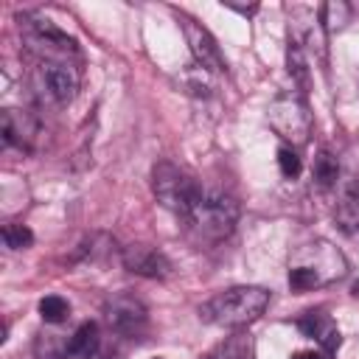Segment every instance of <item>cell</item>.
<instances>
[{"mask_svg": "<svg viewBox=\"0 0 359 359\" xmlns=\"http://www.w3.org/2000/svg\"><path fill=\"white\" fill-rule=\"evenodd\" d=\"M348 261L345 255L323 238L300 244L289 258V286L292 292H311L345 278Z\"/></svg>", "mask_w": 359, "mask_h": 359, "instance_id": "obj_1", "label": "cell"}, {"mask_svg": "<svg viewBox=\"0 0 359 359\" xmlns=\"http://www.w3.org/2000/svg\"><path fill=\"white\" fill-rule=\"evenodd\" d=\"M182 222L199 241H208V244L222 241L233 233V227L238 222V202L224 188L199 185V194L191 202Z\"/></svg>", "mask_w": 359, "mask_h": 359, "instance_id": "obj_2", "label": "cell"}, {"mask_svg": "<svg viewBox=\"0 0 359 359\" xmlns=\"http://www.w3.org/2000/svg\"><path fill=\"white\" fill-rule=\"evenodd\" d=\"M269 289L264 286H230L199 306V317L222 328H247L269 306Z\"/></svg>", "mask_w": 359, "mask_h": 359, "instance_id": "obj_3", "label": "cell"}, {"mask_svg": "<svg viewBox=\"0 0 359 359\" xmlns=\"http://www.w3.org/2000/svg\"><path fill=\"white\" fill-rule=\"evenodd\" d=\"M266 121H269V129L283 140V146H292V149L306 146L314 129L309 104L300 90L278 93L266 107Z\"/></svg>", "mask_w": 359, "mask_h": 359, "instance_id": "obj_4", "label": "cell"}, {"mask_svg": "<svg viewBox=\"0 0 359 359\" xmlns=\"http://www.w3.org/2000/svg\"><path fill=\"white\" fill-rule=\"evenodd\" d=\"M199 185H202V182H196L188 171H182L180 165H174V163H168V160H163V163H157V165L151 168V194H154V199H157L165 210H171L177 219H182V216L188 213L191 202H194L196 194H199Z\"/></svg>", "mask_w": 359, "mask_h": 359, "instance_id": "obj_5", "label": "cell"}, {"mask_svg": "<svg viewBox=\"0 0 359 359\" xmlns=\"http://www.w3.org/2000/svg\"><path fill=\"white\" fill-rule=\"evenodd\" d=\"M20 31L28 50H34L42 62H67V56L79 50L76 39H70L62 28H56L50 20H42L36 14H22Z\"/></svg>", "mask_w": 359, "mask_h": 359, "instance_id": "obj_6", "label": "cell"}, {"mask_svg": "<svg viewBox=\"0 0 359 359\" xmlns=\"http://www.w3.org/2000/svg\"><path fill=\"white\" fill-rule=\"evenodd\" d=\"M177 20L182 25V34H185V42H188V50H191L196 67H202L208 73H227V59L216 42V36L188 14H180Z\"/></svg>", "mask_w": 359, "mask_h": 359, "instance_id": "obj_7", "label": "cell"}, {"mask_svg": "<svg viewBox=\"0 0 359 359\" xmlns=\"http://www.w3.org/2000/svg\"><path fill=\"white\" fill-rule=\"evenodd\" d=\"M104 320L107 325L115 331V334H123V337H135L146 328L149 323V311L143 306V300H137L135 294L129 292H121L115 297H109L104 303Z\"/></svg>", "mask_w": 359, "mask_h": 359, "instance_id": "obj_8", "label": "cell"}, {"mask_svg": "<svg viewBox=\"0 0 359 359\" xmlns=\"http://www.w3.org/2000/svg\"><path fill=\"white\" fill-rule=\"evenodd\" d=\"M289 39L300 45L309 62L314 59L317 65H325V28H323L320 11L314 14V11L297 8L289 20Z\"/></svg>", "mask_w": 359, "mask_h": 359, "instance_id": "obj_9", "label": "cell"}, {"mask_svg": "<svg viewBox=\"0 0 359 359\" xmlns=\"http://www.w3.org/2000/svg\"><path fill=\"white\" fill-rule=\"evenodd\" d=\"M36 81H39V90L50 101L70 104L76 98V93H79L81 76H79V70L70 62H39Z\"/></svg>", "mask_w": 359, "mask_h": 359, "instance_id": "obj_10", "label": "cell"}, {"mask_svg": "<svg viewBox=\"0 0 359 359\" xmlns=\"http://www.w3.org/2000/svg\"><path fill=\"white\" fill-rule=\"evenodd\" d=\"M121 261L123 269L140 278H165L171 272V261L165 258V252L151 244H126L121 250Z\"/></svg>", "mask_w": 359, "mask_h": 359, "instance_id": "obj_11", "label": "cell"}, {"mask_svg": "<svg viewBox=\"0 0 359 359\" xmlns=\"http://www.w3.org/2000/svg\"><path fill=\"white\" fill-rule=\"evenodd\" d=\"M297 328L306 334V337H311L317 345H320V351H325V353H334L337 348H339V342H342V334H339V328H337V323L325 314V311H306L300 320H297Z\"/></svg>", "mask_w": 359, "mask_h": 359, "instance_id": "obj_12", "label": "cell"}, {"mask_svg": "<svg viewBox=\"0 0 359 359\" xmlns=\"http://www.w3.org/2000/svg\"><path fill=\"white\" fill-rule=\"evenodd\" d=\"M0 135H3L6 146L31 149V143L36 137V121H34V115H28L22 109H3V115H0Z\"/></svg>", "mask_w": 359, "mask_h": 359, "instance_id": "obj_13", "label": "cell"}, {"mask_svg": "<svg viewBox=\"0 0 359 359\" xmlns=\"http://www.w3.org/2000/svg\"><path fill=\"white\" fill-rule=\"evenodd\" d=\"M334 216H337V224L342 233L359 236V182H351L348 188H342Z\"/></svg>", "mask_w": 359, "mask_h": 359, "instance_id": "obj_14", "label": "cell"}, {"mask_svg": "<svg viewBox=\"0 0 359 359\" xmlns=\"http://www.w3.org/2000/svg\"><path fill=\"white\" fill-rule=\"evenodd\" d=\"M205 359H255V342L247 331H236L224 337Z\"/></svg>", "mask_w": 359, "mask_h": 359, "instance_id": "obj_15", "label": "cell"}, {"mask_svg": "<svg viewBox=\"0 0 359 359\" xmlns=\"http://www.w3.org/2000/svg\"><path fill=\"white\" fill-rule=\"evenodd\" d=\"M98 351V325L93 320L81 323L67 342V359H87L90 353Z\"/></svg>", "mask_w": 359, "mask_h": 359, "instance_id": "obj_16", "label": "cell"}, {"mask_svg": "<svg viewBox=\"0 0 359 359\" xmlns=\"http://www.w3.org/2000/svg\"><path fill=\"white\" fill-rule=\"evenodd\" d=\"M67 342L70 337H62V334H39L34 342V351L39 359H67Z\"/></svg>", "mask_w": 359, "mask_h": 359, "instance_id": "obj_17", "label": "cell"}, {"mask_svg": "<svg viewBox=\"0 0 359 359\" xmlns=\"http://www.w3.org/2000/svg\"><path fill=\"white\" fill-rule=\"evenodd\" d=\"M286 67H289L292 81H297V87H300V93H303V87L309 84V59H306V53L300 50V45H294L292 39H289V45H286Z\"/></svg>", "mask_w": 359, "mask_h": 359, "instance_id": "obj_18", "label": "cell"}, {"mask_svg": "<svg viewBox=\"0 0 359 359\" xmlns=\"http://www.w3.org/2000/svg\"><path fill=\"white\" fill-rule=\"evenodd\" d=\"M67 314H70V303H67L65 297H59V294H48V297L39 300V317H42L48 325H59V323H65Z\"/></svg>", "mask_w": 359, "mask_h": 359, "instance_id": "obj_19", "label": "cell"}, {"mask_svg": "<svg viewBox=\"0 0 359 359\" xmlns=\"http://www.w3.org/2000/svg\"><path fill=\"white\" fill-rule=\"evenodd\" d=\"M337 177H339V163H337V157H334L331 151H320L317 160H314V180H317V185H320V188H328V185L337 182Z\"/></svg>", "mask_w": 359, "mask_h": 359, "instance_id": "obj_20", "label": "cell"}, {"mask_svg": "<svg viewBox=\"0 0 359 359\" xmlns=\"http://www.w3.org/2000/svg\"><path fill=\"white\" fill-rule=\"evenodd\" d=\"M3 244L8 250H25L34 244V233L28 224H20V222H6L3 224Z\"/></svg>", "mask_w": 359, "mask_h": 359, "instance_id": "obj_21", "label": "cell"}, {"mask_svg": "<svg viewBox=\"0 0 359 359\" xmlns=\"http://www.w3.org/2000/svg\"><path fill=\"white\" fill-rule=\"evenodd\" d=\"M320 20L325 31H339L351 20V6L348 3H325L320 8Z\"/></svg>", "mask_w": 359, "mask_h": 359, "instance_id": "obj_22", "label": "cell"}, {"mask_svg": "<svg viewBox=\"0 0 359 359\" xmlns=\"http://www.w3.org/2000/svg\"><path fill=\"white\" fill-rule=\"evenodd\" d=\"M278 165H280V174L286 180H294L303 171V160H300L297 149H292V146H280L278 149Z\"/></svg>", "mask_w": 359, "mask_h": 359, "instance_id": "obj_23", "label": "cell"}, {"mask_svg": "<svg viewBox=\"0 0 359 359\" xmlns=\"http://www.w3.org/2000/svg\"><path fill=\"white\" fill-rule=\"evenodd\" d=\"M292 359H328L325 351H314V348H306V351H294Z\"/></svg>", "mask_w": 359, "mask_h": 359, "instance_id": "obj_24", "label": "cell"}, {"mask_svg": "<svg viewBox=\"0 0 359 359\" xmlns=\"http://www.w3.org/2000/svg\"><path fill=\"white\" fill-rule=\"evenodd\" d=\"M227 8H236V11H241V14H255L258 11V6H236V3H224Z\"/></svg>", "mask_w": 359, "mask_h": 359, "instance_id": "obj_25", "label": "cell"}, {"mask_svg": "<svg viewBox=\"0 0 359 359\" xmlns=\"http://www.w3.org/2000/svg\"><path fill=\"white\" fill-rule=\"evenodd\" d=\"M351 294H353V297H359V280H356V283L351 286Z\"/></svg>", "mask_w": 359, "mask_h": 359, "instance_id": "obj_26", "label": "cell"}]
</instances>
